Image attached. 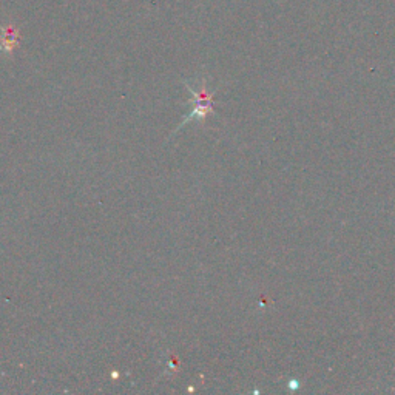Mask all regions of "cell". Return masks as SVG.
Here are the masks:
<instances>
[{"instance_id":"obj_1","label":"cell","mask_w":395,"mask_h":395,"mask_svg":"<svg viewBox=\"0 0 395 395\" xmlns=\"http://www.w3.org/2000/svg\"><path fill=\"white\" fill-rule=\"evenodd\" d=\"M16 45H17V31L12 28L5 30L2 44H0V51H11Z\"/></svg>"}]
</instances>
